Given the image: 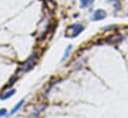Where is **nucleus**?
I'll use <instances>...</instances> for the list:
<instances>
[{
  "label": "nucleus",
  "mask_w": 128,
  "mask_h": 118,
  "mask_svg": "<svg viewBox=\"0 0 128 118\" xmlns=\"http://www.w3.org/2000/svg\"><path fill=\"white\" fill-rule=\"evenodd\" d=\"M6 109H4V108H2V109H0V117L1 116H4L5 114H6Z\"/></svg>",
  "instance_id": "nucleus-8"
},
{
  "label": "nucleus",
  "mask_w": 128,
  "mask_h": 118,
  "mask_svg": "<svg viewBox=\"0 0 128 118\" xmlns=\"http://www.w3.org/2000/svg\"><path fill=\"white\" fill-rule=\"evenodd\" d=\"M94 0H80V4L82 8H88L92 5Z\"/></svg>",
  "instance_id": "nucleus-5"
},
{
  "label": "nucleus",
  "mask_w": 128,
  "mask_h": 118,
  "mask_svg": "<svg viewBox=\"0 0 128 118\" xmlns=\"http://www.w3.org/2000/svg\"><path fill=\"white\" fill-rule=\"evenodd\" d=\"M84 30V27L80 24H72L70 26H68L66 32H64V37L72 39V38H76L82 31Z\"/></svg>",
  "instance_id": "nucleus-1"
},
{
  "label": "nucleus",
  "mask_w": 128,
  "mask_h": 118,
  "mask_svg": "<svg viewBox=\"0 0 128 118\" xmlns=\"http://www.w3.org/2000/svg\"><path fill=\"white\" fill-rule=\"evenodd\" d=\"M24 102H25V100H24V99L20 100V101H19V102H18V103H17V104H16V105L13 107V109H12V110H11V112H10V114L12 115V114L16 113V112H17V111H18V110L21 108V106L24 104Z\"/></svg>",
  "instance_id": "nucleus-6"
},
{
  "label": "nucleus",
  "mask_w": 128,
  "mask_h": 118,
  "mask_svg": "<svg viewBox=\"0 0 128 118\" xmlns=\"http://www.w3.org/2000/svg\"><path fill=\"white\" fill-rule=\"evenodd\" d=\"M14 93H15V89H11V90H9V91H6V92H4L2 95H0V99H1V100H6V99H8L9 97H11Z\"/></svg>",
  "instance_id": "nucleus-4"
},
{
  "label": "nucleus",
  "mask_w": 128,
  "mask_h": 118,
  "mask_svg": "<svg viewBox=\"0 0 128 118\" xmlns=\"http://www.w3.org/2000/svg\"><path fill=\"white\" fill-rule=\"evenodd\" d=\"M104 18H106V12L104 10L98 9V10H96L94 12V15H92V20L94 21H101Z\"/></svg>",
  "instance_id": "nucleus-2"
},
{
  "label": "nucleus",
  "mask_w": 128,
  "mask_h": 118,
  "mask_svg": "<svg viewBox=\"0 0 128 118\" xmlns=\"http://www.w3.org/2000/svg\"><path fill=\"white\" fill-rule=\"evenodd\" d=\"M35 60H36V54H34L32 55L29 59L26 60V62H25V64H24V66L22 68L23 70V72H27V70H31L33 66V64H34V62H35Z\"/></svg>",
  "instance_id": "nucleus-3"
},
{
  "label": "nucleus",
  "mask_w": 128,
  "mask_h": 118,
  "mask_svg": "<svg viewBox=\"0 0 128 118\" xmlns=\"http://www.w3.org/2000/svg\"><path fill=\"white\" fill-rule=\"evenodd\" d=\"M72 47L70 46V45H68L66 48V51H64V56H63V58H62V60L64 62V60L68 59V57L70 56V51H72Z\"/></svg>",
  "instance_id": "nucleus-7"
}]
</instances>
